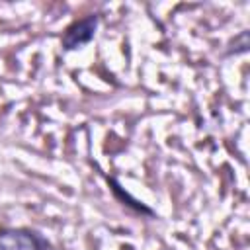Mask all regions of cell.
Wrapping results in <instances>:
<instances>
[{
	"label": "cell",
	"mask_w": 250,
	"mask_h": 250,
	"mask_svg": "<svg viewBox=\"0 0 250 250\" xmlns=\"http://www.w3.org/2000/svg\"><path fill=\"white\" fill-rule=\"evenodd\" d=\"M98 27V16H86L78 21H74L72 25L66 27L64 35H62V47L66 51H74L86 43H90L94 39Z\"/></svg>",
	"instance_id": "2"
},
{
	"label": "cell",
	"mask_w": 250,
	"mask_h": 250,
	"mask_svg": "<svg viewBox=\"0 0 250 250\" xmlns=\"http://www.w3.org/2000/svg\"><path fill=\"white\" fill-rule=\"evenodd\" d=\"M51 244L35 230L27 229H2L0 250H49Z\"/></svg>",
	"instance_id": "1"
}]
</instances>
